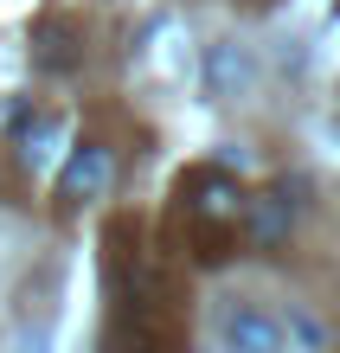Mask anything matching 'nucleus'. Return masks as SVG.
I'll return each instance as SVG.
<instances>
[{
    "mask_svg": "<svg viewBox=\"0 0 340 353\" xmlns=\"http://www.w3.org/2000/svg\"><path fill=\"white\" fill-rule=\"evenodd\" d=\"M219 341H225V353H283V321L257 302H225Z\"/></svg>",
    "mask_w": 340,
    "mask_h": 353,
    "instance_id": "f257e3e1",
    "label": "nucleus"
},
{
    "mask_svg": "<svg viewBox=\"0 0 340 353\" xmlns=\"http://www.w3.org/2000/svg\"><path fill=\"white\" fill-rule=\"evenodd\" d=\"M39 71H77V32L71 26L39 32Z\"/></svg>",
    "mask_w": 340,
    "mask_h": 353,
    "instance_id": "39448f33",
    "label": "nucleus"
},
{
    "mask_svg": "<svg viewBox=\"0 0 340 353\" xmlns=\"http://www.w3.org/2000/svg\"><path fill=\"white\" fill-rule=\"evenodd\" d=\"M186 193H193L186 205H193L199 225H219V232H225V225L244 219V193H238V180H231L225 168H199L193 180H186Z\"/></svg>",
    "mask_w": 340,
    "mask_h": 353,
    "instance_id": "7ed1b4c3",
    "label": "nucleus"
},
{
    "mask_svg": "<svg viewBox=\"0 0 340 353\" xmlns=\"http://www.w3.org/2000/svg\"><path fill=\"white\" fill-rule=\"evenodd\" d=\"M244 225H250V238H257V244L289 238V225H295V199H289V186H276V193L244 199Z\"/></svg>",
    "mask_w": 340,
    "mask_h": 353,
    "instance_id": "20e7f679",
    "label": "nucleus"
},
{
    "mask_svg": "<svg viewBox=\"0 0 340 353\" xmlns=\"http://www.w3.org/2000/svg\"><path fill=\"white\" fill-rule=\"evenodd\" d=\"M110 180H116V154L103 141H77L71 161L58 168V205H83V199L110 193Z\"/></svg>",
    "mask_w": 340,
    "mask_h": 353,
    "instance_id": "f03ea898",
    "label": "nucleus"
},
{
    "mask_svg": "<svg viewBox=\"0 0 340 353\" xmlns=\"http://www.w3.org/2000/svg\"><path fill=\"white\" fill-rule=\"evenodd\" d=\"M289 327H295V334H302V347H321V341H328V334H321V321H308V315H295Z\"/></svg>",
    "mask_w": 340,
    "mask_h": 353,
    "instance_id": "0eeeda50",
    "label": "nucleus"
},
{
    "mask_svg": "<svg viewBox=\"0 0 340 353\" xmlns=\"http://www.w3.org/2000/svg\"><path fill=\"white\" fill-rule=\"evenodd\" d=\"M206 77H212V90H231V77H244V65H238V52H219V58H212V65H206Z\"/></svg>",
    "mask_w": 340,
    "mask_h": 353,
    "instance_id": "423d86ee",
    "label": "nucleus"
}]
</instances>
